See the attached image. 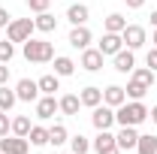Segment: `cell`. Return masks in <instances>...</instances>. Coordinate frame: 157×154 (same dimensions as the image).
<instances>
[{
	"label": "cell",
	"instance_id": "cell-36",
	"mask_svg": "<svg viewBox=\"0 0 157 154\" xmlns=\"http://www.w3.org/2000/svg\"><path fill=\"white\" fill-rule=\"evenodd\" d=\"M9 21H12V15H9V12H6V9H3V6H0V27H6V24H9Z\"/></svg>",
	"mask_w": 157,
	"mask_h": 154
},
{
	"label": "cell",
	"instance_id": "cell-41",
	"mask_svg": "<svg viewBox=\"0 0 157 154\" xmlns=\"http://www.w3.org/2000/svg\"><path fill=\"white\" fill-rule=\"evenodd\" d=\"M151 42H154V45H157V27H154V37H151Z\"/></svg>",
	"mask_w": 157,
	"mask_h": 154
},
{
	"label": "cell",
	"instance_id": "cell-12",
	"mask_svg": "<svg viewBox=\"0 0 157 154\" xmlns=\"http://www.w3.org/2000/svg\"><path fill=\"white\" fill-rule=\"evenodd\" d=\"M115 142H118V148H121V151H127V148H136V142H139L136 127H121V130L115 133Z\"/></svg>",
	"mask_w": 157,
	"mask_h": 154
},
{
	"label": "cell",
	"instance_id": "cell-35",
	"mask_svg": "<svg viewBox=\"0 0 157 154\" xmlns=\"http://www.w3.org/2000/svg\"><path fill=\"white\" fill-rule=\"evenodd\" d=\"M6 82H9V67L0 64V85H6Z\"/></svg>",
	"mask_w": 157,
	"mask_h": 154
},
{
	"label": "cell",
	"instance_id": "cell-19",
	"mask_svg": "<svg viewBox=\"0 0 157 154\" xmlns=\"http://www.w3.org/2000/svg\"><path fill=\"white\" fill-rule=\"evenodd\" d=\"M76 73V64H73V58H67V55H55V76L67 79Z\"/></svg>",
	"mask_w": 157,
	"mask_h": 154
},
{
	"label": "cell",
	"instance_id": "cell-14",
	"mask_svg": "<svg viewBox=\"0 0 157 154\" xmlns=\"http://www.w3.org/2000/svg\"><path fill=\"white\" fill-rule=\"evenodd\" d=\"M103 103L112 106V109H118L121 103H127V91H124L121 85H109V88L103 91Z\"/></svg>",
	"mask_w": 157,
	"mask_h": 154
},
{
	"label": "cell",
	"instance_id": "cell-24",
	"mask_svg": "<svg viewBox=\"0 0 157 154\" xmlns=\"http://www.w3.org/2000/svg\"><path fill=\"white\" fill-rule=\"evenodd\" d=\"M124 91H127V97H130V100H142V97L148 94L151 88H148V85H142L139 79H133V76H130V82H127V88H124Z\"/></svg>",
	"mask_w": 157,
	"mask_h": 154
},
{
	"label": "cell",
	"instance_id": "cell-21",
	"mask_svg": "<svg viewBox=\"0 0 157 154\" xmlns=\"http://www.w3.org/2000/svg\"><path fill=\"white\" fill-rule=\"evenodd\" d=\"M103 27H106V33H121V30L127 27V18H124L121 12H112V15H106Z\"/></svg>",
	"mask_w": 157,
	"mask_h": 154
},
{
	"label": "cell",
	"instance_id": "cell-16",
	"mask_svg": "<svg viewBox=\"0 0 157 154\" xmlns=\"http://www.w3.org/2000/svg\"><path fill=\"white\" fill-rule=\"evenodd\" d=\"M94 148H97V154L109 151V148H118V142H115V133H112V130H97V139H94Z\"/></svg>",
	"mask_w": 157,
	"mask_h": 154
},
{
	"label": "cell",
	"instance_id": "cell-42",
	"mask_svg": "<svg viewBox=\"0 0 157 154\" xmlns=\"http://www.w3.org/2000/svg\"><path fill=\"white\" fill-rule=\"evenodd\" d=\"M67 154H73V151H67Z\"/></svg>",
	"mask_w": 157,
	"mask_h": 154
},
{
	"label": "cell",
	"instance_id": "cell-3",
	"mask_svg": "<svg viewBox=\"0 0 157 154\" xmlns=\"http://www.w3.org/2000/svg\"><path fill=\"white\" fill-rule=\"evenodd\" d=\"M33 30H36L33 18H12L6 24V39L9 42H27V39L33 37Z\"/></svg>",
	"mask_w": 157,
	"mask_h": 154
},
{
	"label": "cell",
	"instance_id": "cell-31",
	"mask_svg": "<svg viewBox=\"0 0 157 154\" xmlns=\"http://www.w3.org/2000/svg\"><path fill=\"white\" fill-rule=\"evenodd\" d=\"M15 55V42H9V39H0V64H9Z\"/></svg>",
	"mask_w": 157,
	"mask_h": 154
},
{
	"label": "cell",
	"instance_id": "cell-33",
	"mask_svg": "<svg viewBox=\"0 0 157 154\" xmlns=\"http://www.w3.org/2000/svg\"><path fill=\"white\" fill-rule=\"evenodd\" d=\"M9 133H12V118L6 112H0V136H9Z\"/></svg>",
	"mask_w": 157,
	"mask_h": 154
},
{
	"label": "cell",
	"instance_id": "cell-32",
	"mask_svg": "<svg viewBox=\"0 0 157 154\" xmlns=\"http://www.w3.org/2000/svg\"><path fill=\"white\" fill-rule=\"evenodd\" d=\"M48 6H52V0H27V9L30 12H48Z\"/></svg>",
	"mask_w": 157,
	"mask_h": 154
},
{
	"label": "cell",
	"instance_id": "cell-8",
	"mask_svg": "<svg viewBox=\"0 0 157 154\" xmlns=\"http://www.w3.org/2000/svg\"><path fill=\"white\" fill-rule=\"evenodd\" d=\"M60 112L58 100H55V94H45L36 100V118H42V121H48V118H55Z\"/></svg>",
	"mask_w": 157,
	"mask_h": 154
},
{
	"label": "cell",
	"instance_id": "cell-2",
	"mask_svg": "<svg viewBox=\"0 0 157 154\" xmlns=\"http://www.w3.org/2000/svg\"><path fill=\"white\" fill-rule=\"evenodd\" d=\"M24 60H30V64H48V60H55V45L45 42V39L30 37L24 42Z\"/></svg>",
	"mask_w": 157,
	"mask_h": 154
},
{
	"label": "cell",
	"instance_id": "cell-5",
	"mask_svg": "<svg viewBox=\"0 0 157 154\" xmlns=\"http://www.w3.org/2000/svg\"><path fill=\"white\" fill-rule=\"evenodd\" d=\"M91 124H94L97 130H112V124H115V109H112V106H106V103L94 106V115H91Z\"/></svg>",
	"mask_w": 157,
	"mask_h": 154
},
{
	"label": "cell",
	"instance_id": "cell-1",
	"mask_svg": "<svg viewBox=\"0 0 157 154\" xmlns=\"http://www.w3.org/2000/svg\"><path fill=\"white\" fill-rule=\"evenodd\" d=\"M115 121L121 127H139L142 121H148V106L142 100H130V103H121L115 109Z\"/></svg>",
	"mask_w": 157,
	"mask_h": 154
},
{
	"label": "cell",
	"instance_id": "cell-18",
	"mask_svg": "<svg viewBox=\"0 0 157 154\" xmlns=\"http://www.w3.org/2000/svg\"><path fill=\"white\" fill-rule=\"evenodd\" d=\"M58 106H60V112H63V115H78L82 100H78V94H63V97L58 100Z\"/></svg>",
	"mask_w": 157,
	"mask_h": 154
},
{
	"label": "cell",
	"instance_id": "cell-40",
	"mask_svg": "<svg viewBox=\"0 0 157 154\" xmlns=\"http://www.w3.org/2000/svg\"><path fill=\"white\" fill-rule=\"evenodd\" d=\"M151 24H154V27H157V12H151Z\"/></svg>",
	"mask_w": 157,
	"mask_h": 154
},
{
	"label": "cell",
	"instance_id": "cell-39",
	"mask_svg": "<svg viewBox=\"0 0 157 154\" xmlns=\"http://www.w3.org/2000/svg\"><path fill=\"white\" fill-rule=\"evenodd\" d=\"M103 154H124L121 148H109V151H103Z\"/></svg>",
	"mask_w": 157,
	"mask_h": 154
},
{
	"label": "cell",
	"instance_id": "cell-9",
	"mask_svg": "<svg viewBox=\"0 0 157 154\" xmlns=\"http://www.w3.org/2000/svg\"><path fill=\"white\" fill-rule=\"evenodd\" d=\"M103 58H106V55H103L100 48H91V45H88V48L82 52V70H88V73L103 70Z\"/></svg>",
	"mask_w": 157,
	"mask_h": 154
},
{
	"label": "cell",
	"instance_id": "cell-6",
	"mask_svg": "<svg viewBox=\"0 0 157 154\" xmlns=\"http://www.w3.org/2000/svg\"><path fill=\"white\" fill-rule=\"evenodd\" d=\"M121 39H124V45H127V48H133V52H136V48L145 45V27H142V24H127V27L121 30Z\"/></svg>",
	"mask_w": 157,
	"mask_h": 154
},
{
	"label": "cell",
	"instance_id": "cell-20",
	"mask_svg": "<svg viewBox=\"0 0 157 154\" xmlns=\"http://www.w3.org/2000/svg\"><path fill=\"white\" fill-rule=\"evenodd\" d=\"M33 24H36L39 33H52V30H58V18H55L52 12H39L36 18H33Z\"/></svg>",
	"mask_w": 157,
	"mask_h": 154
},
{
	"label": "cell",
	"instance_id": "cell-30",
	"mask_svg": "<svg viewBox=\"0 0 157 154\" xmlns=\"http://www.w3.org/2000/svg\"><path fill=\"white\" fill-rule=\"evenodd\" d=\"M133 79H139L142 85H154V70H148V67H133Z\"/></svg>",
	"mask_w": 157,
	"mask_h": 154
},
{
	"label": "cell",
	"instance_id": "cell-26",
	"mask_svg": "<svg viewBox=\"0 0 157 154\" xmlns=\"http://www.w3.org/2000/svg\"><path fill=\"white\" fill-rule=\"evenodd\" d=\"M136 154H157V136H142V133H139Z\"/></svg>",
	"mask_w": 157,
	"mask_h": 154
},
{
	"label": "cell",
	"instance_id": "cell-29",
	"mask_svg": "<svg viewBox=\"0 0 157 154\" xmlns=\"http://www.w3.org/2000/svg\"><path fill=\"white\" fill-rule=\"evenodd\" d=\"M30 127H33V124H30V118H27V115L12 118V133H15V136H27V133H30Z\"/></svg>",
	"mask_w": 157,
	"mask_h": 154
},
{
	"label": "cell",
	"instance_id": "cell-23",
	"mask_svg": "<svg viewBox=\"0 0 157 154\" xmlns=\"http://www.w3.org/2000/svg\"><path fill=\"white\" fill-rule=\"evenodd\" d=\"M36 85H39V94H55V91H60V76L48 73V76H42V79H39Z\"/></svg>",
	"mask_w": 157,
	"mask_h": 154
},
{
	"label": "cell",
	"instance_id": "cell-27",
	"mask_svg": "<svg viewBox=\"0 0 157 154\" xmlns=\"http://www.w3.org/2000/svg\"><path fill=\"white\" fill-rule=\"evenodd\" d=\"M15 103H18L15 91H9L6 85H0V112H9V109H12Z\"/></svg>",
	"mask_w": 157,
	"mask_h": 154
},
{
	"label": "cell",
	"instance_id": "cell-34",
	"mask_svg": "<svg viewBox=\"0 0 157 154\" xmlns=\"http://www.w3.org/2000/svg\"><path fill=\"white\" fill-rule=\"evenodd\" d=\"M145 64H148V70H157V45L145 55Z\"/></svg>",
	"mask_w": 157,
	"mask_h": 154
},
{
	"label": "cell",
	"instance_id": "cell-38",
	"mask_svg": "<svg viewBox=\"0 0 157 154\" xmlns=\"http://www.w3.org/2000/svg\"><path fill=\"white\" fill-rule=\"evenodd\" d=\"M148 118H151V121L157 124V106H151V112H148Z\"/></svg>",
	"mask_w": 157,
	"mask_h": 154
},
{
	"label": "cell",
	"instance_id": "cell-22",
	"mask_svg": "<svg viewBox=\"0 0 157 154\" xmlns=\"http://www.w3.org/2000/svg\"><path fill=\"white\" fill-rule=\"evenodd\" d=\"M27 139H30V145H33V148L48 145V127H39V124H33V127H30V133H27Z\"/></svg>",
	"mask_w": 157,
	"mask_h": 154
},
{
	"label": "cell",
	"instance_id": "cell-11",
	"mask_svg": "<svg viewBox=\"0 0 157 154\" xmlns=\"http://www.w3.org/2000/svg\"><path fill=\"white\" fill-rule=\"evenodd\" d=\"M112 64H115L118 73H133V67H136V55H133V48H121L118 55H112Z\"/></svg>",
	"mask_w": 157,
	"mask_h": 154
},
{
	"label": "cell",
	"instance_id": "cell-25",
	"mask_svg": "<svg viewBox=\"0 0 157 154\" xmlns=\"http://www.w3.org/2000/svg\"><path fill=\"white\" fill-rule=\"evenodd\" d=\"M63 142H70V133H67V127H63V124H55V127H48V145H63Z\"/></svg>",
	"mask_w": 157,
	"mask_h": 154
},
{
	"label": "cell",
	"instance_id": "cell-7",
	"mask_svg": "<svg viewBox=\"0 0 157 154\" xmlns=\"http://www.w3.org/2000/svg\"><path fill=\"white\" fill-rule=\"evenodd\" d=\"M15 97H18L21 103H36L39 100V85L33 79H21L18 85H15Z\"/></svg>",
	"mask_w": 157,
	"mask_h": 154
},
{
	"label": "cell",
	"instance_id": "cell-15",
	"mask_svg": "<svg viewBox=\"0 0 157 154\" xmlns=\"http://www.w3.org/2000/svg\"><path fill=\"white\" fill-rule=\"evenodd\" d=\"M88 15H91V9L85 6V3H73L70 9H67V21L76 27V24H88Z\"/></svg>",
	"mask_w": 157,
	"mask_h": 154
},
{
	"label": "cell",
	"instance_id": "cell-4",
	"mask_svg": "<svg viewBox=\"0 0 157 154\" xmlns=\"http://www.w3.org/2000/svg\"><path fill=\"white\" fill-rule=\"evenodd\" d=\"M30 151V139L27 136H0V154H27Z\"/></svg>",
	"mask_w": 157,
	"mask_h": 154
},
{
	"label": "cell",
	"instance_id": "cell-17",
	"mask_svg": "<svg viewBox=\"0 0 157 154\" xmlns=\"http://www.w3.org/2000/svg\"><path fill=\"white\" fill-rule=\"evenodd\" d=\"M78 100H82V106H88V109H94V106H100L103 103V91L100 88H82V94H78Z\"/></svg>",
	"mask_w": 157,
	"mask_h": 154
},
{
	"label": "cell",
	"instance_id": "cell-37",
	"mask_svg": "<svg viewBox=\"0 0 157 154\" xmlns=\"http://www.w3.org/2000/svg\"><path fill=\"white\" fill-rule=\"evenodd\" d=\"M127 3V9H142L145 6V0H124Z\"/></svg>",
	"mask_w": 157,
	"mask_h": 154
},
{
	"label": "cell",
	"instance_id": "cell-28",
	"mask_svg": "<svg viewBox=\"0 0 157 154\" xmlns=\"http://www.w3.org/2000/svg\"><path fill=\"white\" fill-rule=\"evenodd\" d=\"M70 151H73V154H88V151H91V142H88L82 133L70 136Z\"/></svg>",
	"mask_w": 157,
	"mask_h": 154
},
{
	"label": "cell",
	"instance_id": "cell-10",
	"mask_svg": "<svg viewBox=\"0 0 157 154\" xmlns=\"http://www.w3.org/2000/svg\"><path fill=\"white\" fill-rule=\"evenodd\" d=\"M91 39H94V33H91L85 24H76V27L70 30V39H67V42H70L73 48H82V52H85V48L91 45Z\"/></svg>",
	"mask_w": 157,
	"mask_h": 154
},
{
	"label": "cell",
	"instance_id": "cell-13",
	"mask_svg": "<svg viewBox=\"0 0 157 154\" xmlns=\"http://www.w3.org/2000/svg\"><path fill=\"white\" fill-rule=\"evenodd\" d=\"M97 48L103 52V55H118V52L124 48V39H121V33H103Z\"/></svg>",
	"mask_w": 157,
	"mask_h": 154
}]
</instances>
